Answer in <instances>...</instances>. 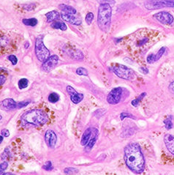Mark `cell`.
Masks as SVG:
<instances>
[{
	"instance_id": "21",
	"label": "cell",
	"mask_w": 174,
	"mask_h": 175,
	"mask_svg": "<svg viewBox=\"0 0 174 175\" xmlns=\"http://www.w3.org/2000/svg\"><path fill=\"white\" fill-rule=\"evenodd\" d=\"M22 22L24 25L29 26H34L38 24V21L37 18H24L22 20Z\"/></svg>"
},
{
	"instance_id": "34",
	"label": "cell",
	"mask_w": 174,
	"mask_h": 175,
	"mask_svg": "<svg viewBox=\"0 0 174 175\" xmlns=\"http://www.w3.org/2000/svg\"><path fill=\"white\" fill-rule=\"evenodd\" d=\"M147 62L148 64H153L155 62V59H154V53H151L146 58Z\"/></svg>"
},
{
	"instance_id": "7",
	"label": "cell",
	"mask_w": 174,
	"mask_h": 175,
	"mask_svg": "<svg viewBox=\"0 0 174 175\" xmlns=\"http://www.w3.org/2000/svg\"><path fill=\"white\" fill-rule=\"evenodd\" d=\"M123 89L121 87H115L107 94V101L109 104L116 105L121 101Z\"/></svg>"
},
{
	"instance_id": "22",
	"label": "cell",
	"mask_w": 174,
	"mask_h": 175,
	"mask_svg": "<svg viewBox=\"0 0 174 175\" xmlns=\"http://www.w3.org/2000/svg\"><path fill=\"white\" fill-rule=\"evenodd\" d=\"M146 95V92H143L141 93V94L139 95V96L138 97V98H136V99L133 100H132L131 102V104L133 106L137 107L139 105V103H140V101H141L143 99V98H145V96Z\"/></svg>"
},
{
	"instance_id": "43",
	"label": "cell",
	"mask_w": 174,
	"mask_h": 175,
	"mask_svg": "<svg viewBox=\"0 0 174 175\" xmlns=\"http://www.w3.org/2000/svg\"><path fill=\"white\" fill-rule=\"evenodd\" d=\"M2 175H15V174H13V173H10V172H7V173L2 174Z\"/></svg>"
},
{
	"instance_id": "15",
	"label": "cell",
	"mask_w": 174,
	"mask_h": 175,
	"mask_svg": "<svg viewBox=\"0 0 174 175\" xmlns=\"http://www.w3.org/2000/svg\"><path fill=\"white\" fill-rule=\"evenodd\" d=\"M66 52L70 55V57L75 59H82L84 58L83 53L80 51L75 49V48H67Z\"/></svg>"
},
{
	"instance_id": "2",
	"label": "cell",
	"mask_w": 174,
	"mask_h": 175,
	"mask_svg": "<svg viewBox=\"0 0 174 175\" xmlns=\"http://www.w3.org/2000/svg\"><path fill=\"white\" fill-rule=\"evenodd\" d=\"M48 121V114L43 110L32 109L25 112L21 117V122L24 125L34 126L43 125Z\"/></svg>"
},
{
	"instance_id": "45",
	"label": "cell",
	"mask_w": 174,
	"mask_h": 175,
	"mask_svg": "<svg viewBox=\"0 0 174 175\" xmlns=\"http://www.w3.org/2000/svg\"><path fill=\"white\" fill-rule=\"evenodd\" d=\"M2 141H3V136L2 135H0V144H2Z\"/></svg>"
},
{
	"instance_id": "31",
	"label": "cell",
	"mask_w": 174,
	"mask_h": 175,
	"mask_svg": "<svg viewBox=\"0 0 174 175\" xmlns=\"http://www.w3.org/2000/svg\"><path fill=\"white\" fill-rule=\"evenodd\" d=\"M125 118H132V119H135V117L132 116V114L129 113H126V112H122V113L120 114V119L121 120H124Z\"/></svg>"
},
{
	"instance_id": "5",
	"label": "cell",
	"mask_w": 174,
	"mask_h": 175,
	"mask_svg": "<svg viewBox=\"0 0 174 175\" xmlns=\"http://www.w3.org/2000/svg\"><path fill=\"white\" fill-rule=\"evenodd\" d=\"M112 71L118 77L125 80H132L135 79V74L132 69L123 65L116 64L112 67Z\"/></svg>"
},
{
	"instance_id": "26",
	"label": "cell",
	"mask_w": 174,
	"mask_h": 175,
	"mask_svg": "<svg viewBox=\"0 0 174 175\" xmlns=\"http://www.w3.org/2000/svg\"><path fill=\"white\" fill-rule=\"evenodd\" d=\"M64 172L67 175H73L78 172V168H73V167H68V168H65Z\"/></svg>"
},
{
	"instance_id": "23",
	"label": "cell",
	"mask_w": 174,
	"mask_h": 175,
	"mask_svg": "<svg viewBox=\"0 0 174 175\" xmlns=\"http://www.w3.org/2000/svg\"><path fill=\"white\" fill-rule=\"evenodd\" d=\"M48 99V101H49L50 103H56V102L59 101V100L60 99V96H59V94H57V93L53 92L49 94Z\"/></svg>"
},
{
	"instance_id": "4",
	"label": "cell",
	"mask_w": 174,
	"mask_h": 175,
	"mask_svg": "<svg viewBox=\"0 0 174 175\" xmlns=\"http://www.w3.org/2000/svg\"><path fill=\"white\" fill-rule=\"evenodd\" d=\"M35 53L38 60L44 62L50 57V52L43 43V36H38L35 41Z\"/></svg>"
},
{
	"instance_id": "19",
	"label": "cell",
	"mask_w": 174,
	"mask_h": 175,
	"mask_svg": "<svg viewBox=\"0 0 174 175\" xmlns=\"http://www.w3.org/2000/svg\"><path fill=\"white\" fill-rule=\"evenodd\" d=\"M51 27L55 29H61L62 31H65L67 29L66 24L64 22H61V21H53L51 24Z\"/></svg>"
},
{
	"instance_id": "17",
	"label": "cell",
	"mask_w": 174,
	"mask_h": 175,
	"mask_svg": "<svg viewBox=\"0 0 174 175\" xmlns=\"http://www.w3.org/2000/svg\"><path fill=\"white\" fill-rule=\"evenodd\" d=\"M59 13L57 12L56 11H52L51 12H48L45 14V16L47 18V21L48 22H52L57 21L58 19L60 18Z\"/></svg>"
},
{
	"instance_id": "36",
	"label": "cell",
	"mask_w": 174,
	"mask_h": 175,
	"mask_svg": "<svg viewBox=\"0 0 174 175\" xmlns=\"http://www.w3.org/2000/svg\"><path fill=\"white\" fill-rule=\"evenodd\" d=\"M35 5L34 4H30V5H24V8L25 9V10H26V11H32V10H34V7H35Z\"/></svg>"
},
{
	"instance_id": "41",
	"label": "cell",
	"mask_w": 174,
	"mask_h": 175,
	"mask_svg": "<svg viewBox=\"0 0 174 175\" xmlns=\"http://www.w3.org/2000/svg\"><path fill=\"white\" fill-rule=\"evenodd\" d=\"M6 81V78L4 75H0V87L2 86V84L5 82Z\"/></svg>"
},
{
	"instance_id": "3",
	"label": "cell",
	"mask_w": 174,
	"mask_h": 175,
	"mask_svg": "<svg viewBox=\"0 0 174 175\" xmlns=\"http://www.w3.org/2000/svg\"><path fill=\"white\" fill-rule=\"evenodd\" d=\"M112 16V7L109 4H102L98 8L97 13V25L104 32L110 29Z\"/></svg>"
},
{
	"instance_id": "9",
	"label": "cell",
	"mask_w": 174,
	"mask_h": 175,
	"mask_svg": "<svg viewBox=\"0 0 174 175\" xmlns=\"http://www.w3.org/2000/svg\"><path fill=\"white\" fill-rule=\"evenodd\" d=\"M59 62V57L56 55H52L47 60L45 61L43 64L42 68L43 71L45 72H50L56 66V65L58 64Z\"/></svg>"
},
{
	"instance_id": "29",
	"label": "cell",
	"mask_w": 174,
	"mask_h": 175,
	"mask_svg": "<svg viewBox=\"0 0 174 175\" xmlns=\"http://www.w3.org/2000/svg\"><path fill=\"white\" fill-rule=\"evenodd\" d=\"M93 19H94V14L92 13H87L86 16V22L87 23V24L90 25L92 24V21H93Z\"/></svg>"
},
{
	"instance_id": "40",
	"label": "cell",
	"mask_w": 174,
	"mask_h": 175,
	"mask_svg": "<svg viewBox=\"0 0 174 175\" xmlns=\"http://www.w3.org/2000/svg\"><path fill=\"white\" fill-rule=\"evenodd\" d=\"M139 71H140V72H141L143 74H148V69L147 68V67H141L139 68Z\"/></svg>"
},
{
	"instance_id": "16",
	"label": "cell",
	"mask_w": 174,
	"mask_h": 175,
	"mask_svg": "<svg viewBox=\"0 0 174 175\" xmlns=\"http://www.w3.org/2000/svg\"><path fill=\"white\" fill-rule=\"evenodd\" d=\"M92 135V128H87L85 131H84V134L81 137V140H80V144L82 146H86L88 142L89 141L91 136Z\"/></svg>"
},
{
	"instance_id": "24",
	"label": "cell",
	"mask_w": 174,
	"mask_h": 175,
	"mask_svg": "<svg viewBox=\"0 0 174 175\" xmlns=\"http://www.w3.org/2000/svg\"><path fill=\"white\" fill-rule=\"evenodd\" d=\"M164 123H165V128L167 130H171L173 127V125L172 122V117L170 116L167 118H166L165 120H164Z\"/></svg>"
},
{
	"instance_id": "46",
	"label": "cell",
	"mask_w": 174,
	"mask_h": 175,
	"mask_svg": "<svg viewBox=\"0 0 174 175\" xmlns=\"http://www.w3.org/2000/svg\"><path fill=\"white\" fill-rule=\"evenodd\" d=\"M29 43H28V42H26V48H29Z\"/></svg>"
},
{
	"instance_id": "20",
	"label": "cell",
	"mask_w": 174,
	"mask_h": 175,
	"mask_svg": "<svg viewBox=\"0 0 174 175\" xmlns=\"http://www.w3.org/2000/svg\"><path fill=\"white\" fill-rule=\"evenodd\" d=\"M97 135H98V131H97V129H95V130H94V136L89 140L88 144H86V149H88V150H91V149H92V147H94V144H95L96 141H97Z\"/></svg>"
},
{
	"instance_id": "6",
	"label": "cell",
	"mask_w": 174,
	"mask_h": 175,
	"mask_svg": "<svg viewBox=\"0 0 174 175\" xmlns=\"http://www.w3.org/2000/svg\"><path fill=\"white\" fill-rule=\"evenodd\" d=\"M144 7L148 11H154L165 7H174V0H148Z\"/></svg>"
},
{
	"instance_id": "25",
	"label": "cell",
	"mask_w": 174,
	"mask_h": 175,
	"mask_svg": "<svg viewBox=\"0 0 174 175\" xmlns=\"http://www.w3.org/2000/svg\"><path fill=\"white\" fill-rule=\"evenodd\" d=\"M28 84H29V80L26 79H21L19 80L18 81V87L20 89H25L28 87Z\"/></svg>"
},
{
	"instance_id": "47",
	"label": "cell",
	"mask_w": 174,
	"mask_h": 175,
	"mask_svg": "<svg viewBox=\"0 0 174 175\" xmlns=\"http://www.w3.org/2000/svg\"><path fill=\"white\" fill-rule=\"evenodd\" d=\"M2 173H3V172H2V171L0 170V175H2Z\"/></svg>"
},
{
	"instance_id": "11",
	"label": "cell",
	"mask_w": 174,
	"mask_h": 175,
	"mask_svg": "<svg viewBox=\"0 0 174 175\" xmlns=\"http://www.w3.org/2000/svg\"><path fill=\"white\" fill-rule=\"evenodd\" d=\"M45 141L48 147L51 148H54L57 141V136L56 133L52 130H48L46 131L45 133Z\"/></svg>"
},
{
	"instance_id": "37",
	"label": "cell",
	"mask_w": 174,
	"mask_h": 175,
	"mask_svg": "<svg viewBox=\"0 0 174 175\" xmlns=\"http://www.w3.org/2000/svg\"><path fill=\"white\" fill-rule=\"evenodd\" d=\"M1 135H2L3 137H8V136H10V131L6 128L2 129V131H1Z\"/></svg>"
},
{
	"instance_id": "27",
	"label": "cell",
	"mask_w": 174,
	"mask_h": 175,
	"mask_svg": "<svg viewBox=\"0 0 174 175\" xmlns=\"http://www.w3.org/2000/svg\"><path fill=\"white\" fill-rule=\"evenodd\" d=\"M165 47H162L159 50L158 52H157L156 54H154V59H155V62L158 61L161 57H162V55L164 54L165 52Z\"/></svg>"
},
{
	"instance_id": "38",
	"label": "cell",
	"mask_w": 174,
	"mask_h": 175,
	"mask_svg": "<svg viewBox=\"0 0 174 175\" xmlns=\"http://www.w3.org/2000/svg\"><path fill=\"white\" fill-rule=\"evenodd\" d=\"M97 2L100 3V5H102V4H109V5H111V4L115 3L114 0H97Z\"/></svg>"
},
{
	"instance_id": "12",
	"label": "cell",
	"mask_w": 174,
	"mask_h": 175,
	"mask_svg": "<svg viewBox=\"0 0 174 175\" xmlns=\"http://www.w3.org/2000/svg\"><path fill=\"white\" fill-rule=\"evenodd\" d=\"M61 17L62 20L67 21V22L70 23L71 24L79 26L82 24V20L78 17H76L72 14L67 13H61Z\"/></svg>"
},
{
	"instance_id": "42",
	"label": "cell",
	"mask_w": 174,
	"mask_h": 175,
	"mask_svg": "<svg viewBox=\"0 0 174 175\" xmlns=\"http://www.w3.org/2000/svg\"><path fill=\"white\" fill-rule=\"evenodd\" d=\"M169 89H170V91H171V92L174 94V81H173V82H171V84H170V85H169Z\"/></svg>"
},
{
	"instance_id": "28",
	"label": "cell",
	"mask_w": 174,
	"mask_h": 175,
	"mask_svg": "<svg viewBox=\"0 0 174 175\" xmlns=\"http://www.w3.org/2000/svg\"><path fill=\"white\" fill-rule=\"evenodd\" d=\"M76 73L79 76H88V71L84 67H78L76 70Z\"/></svg>"
},
{
	"instance_id": "48",
	"label": "cell",
	"mask_w": 174,
	"mask_h": 175,
	"mask_svg": "<svg viewBox=\"0 0 174 175\" xmlns=\"http://www.w3.org/2000/svg\"><path fill=\"white\" fill-rule=\"evenodd\" d=\"M2 115L0 114V120H2Z\"/></svg>"
},
{
	"instance_id": "30",
	"label": "cell",
	"mask_w": 174,
	"mask_h": 175,
	"mask_svg": "<svg viewBox=\"0 0 174 175\" xmlns=\"http://www.w3.org/2000/svg\"><path fill=\"white\" fill-rule=\"evenodd\" d=\"M43 169H45V171H51V170L53 169V165H52V163L51 161H47L43 166Z\"/></svg>"
},
{
	"instance_id": "8",
	"label": "cell",
	"mask_w": 174,
	"mask_h": 175,
	"mask_svg": "<svg viewBox=\"0 0 174 175\" xmlns=\"http://www.w3.org/2000/svg\"><path fill=\"white\" fill-rule=\"evenodd\" d=\"M153 17L157 19L159 22H160L161 24H164V25H170V24H173V22L174 21L173 16L167 11H162V12L155 13L153 16Z\"/></svg>"
},
{
	"instance_id": "14",
	"label": "cell",
	"mask_w": 174,
	"mask_h": 175,
	"mask_svg": "<svg viewBox=\"0 0 174 175\" xmlns=\"http://www.w3.org/2000/svg\"><path fill=\"white\" fill-rule=\"evenodd\" d=\"M164 142L167 150L174 155V136L172 134H165L164 136Z\"/></svg>"
},
{
	"instance_id": "39",
	"label": "cell",
	"mask_w": 174,
	"mask_h": 175,
	"mask_svg": "<svg viewBox=\"0 0 174 175\" xmlns=\"http://www.w3.org/2000/svg\"><path fill=\"white\" fill-rule=\"evenodd\" d=\"M148 40V38H143V40H139V41L138 42V46H143V45L145 44L146 43H147V41Z\"/></svg>"
},
{
	"instance_id": "1",
	"label": "cell",
	"mask_w": 174,
	"mask_h": 175,
	"mask_svg": "<svg viewBox=\"0 0 174 175\" xmlns=\"http://www.w3.org/2000/svg\"><path fill=\"white\" fill-rule=\"evenodd\" d=\"M124 159L127 166L135 173H142L145 168V158L138 143H130L125 147Z\"/></svg>"
},
{
	"instance_id": "13",
	"label": "cell",
	"mask_w": 174,
	"mask_h": 175,
	"mask_svg": "<svg viewBox=\"0 0 174 175\" xmlns=\"http://www.w3.org/2000/svg\"><path fill=\"white\" fill-rule=\"evenodd\" d=\"M1 108L6 111H12L17 108V103L12 98H6L1 103Z\"/></svg>"
},
{
	"instance_id": "33",
	"label": "cell",
	"mask_w": 174,
	"mask_h": 175,
	"mask_svg": "<svg viewBox=\"0 0 174 175\" xmlns=\"http://www.w3.org/2000/svg\"><path fill=\"white\" fill-rule=\"evenodd\" d=\"M30 103V101L29 100H26V101H21L19 102V103H17V108H22L24 107H26V106Z\"/></svg>"
},
{
	"instance_id": "10",
	"label": "cell",
	"mask_w": 174,
	"mask_h": 175,
	"mask_svg": "<svg viewBox=\"0 0 174 175\" xmlns=\"http://www.w3.org/2000/svg\"><path fill=\"white\" fill-rule=\"evenodd\" d=\"M67 92L70 95L72 102L75 103V104H78V103H80L84 98V94L77 92L76 90L71 86L67 87Z\"/></svg>"
},
{
	"instance_id": "35",
	"label": "cell",
	"mask_w": 174,
	"mask_h": 175,
	"mask_svg": "<svg viewBox=\"0 0 174 175\" xmlns=\"http://www.w3.org/2000/svg\"><path fill=\"white\" fill-rule=\"evenodd\" d=\"M9 156V148H5V149L4 150L3 153L1 155V158H2V160H5V159H7Z\"/></svg>"
},
{
	"instance_id": "32",
	"label": "cell",
	"mask_w": 174,
	"mask_h": 175,
	"mask_svg": "<svg viewBox=\"0 0 174 175\" xmlns=\"http://www.w3.org/2000/svg\"><path fill=\"white\" fill-rule=\"evenodd\" d=\"M7 59H9V61L11 62L12 65H15L17 64L18 59H17V57H15V55H10V56L7 57Z\"/></svg>"
},
{
	"instance_id": "18",
	"label": "cell",
	"mask_w": 174,
	"mask_h": 175,
	"mask_svg": "<svg viewBox=\"0 0 174 175\" xmlns=\"http://www.w3.org/2000/svg\"><path fill=\"white\" fill-rule=\"evenodd\" d=\"M59 9L61 11L65 12V13L67 14H72V15H75L76 14L77 11L75 10L74 7H72V6L67 5H64V4H61L59 5Z\"/></svg>"
},
{
	"instance_id": "44",
	"label": "cell",
	"mask_w": 174,
	"mask_h": 175,
	"mask_svg": "<svg viewBox=\"0 0 174 175\" xmlns=\"http://www.w3.org/2000/svg\"><path fill=\"white\" fill-rule=\"evenodd\" d=\"M123 40V38H119V39H116V43H119V42H121V40Z\"/></svg>"
}]
</instances>
